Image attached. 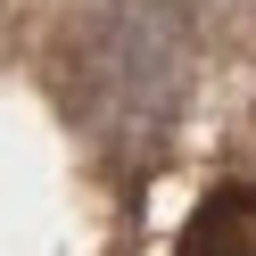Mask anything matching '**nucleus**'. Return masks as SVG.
Listing matches in <instances>:
<instances>
[{
  "mask_svg": "<svg viewBox=\"0 0 256 256\" xmlns=\"http://www.w3.org/2000/svg\"><path fill=\"white\" fill-rule=\"evenodd\" d=\"M174 256H256V182H223L190 206Z\"/></svg>",
  "mask_w": 256,
  "mask_h": 256,
  "instance_id": "obj_1",
  "label": "nucleus"
}]
</instances>
